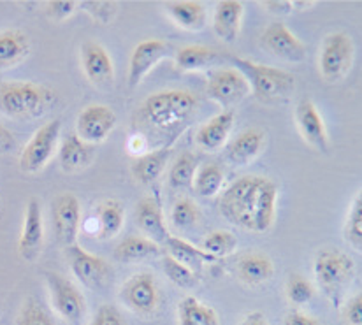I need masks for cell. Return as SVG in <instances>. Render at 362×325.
Wrapping results in <instances>:
<instances>
[{
  "label": "cell",
  "mask_w": 362,
  "mask_h": 325,
  "mask_svg": "<svg viewBox=\"0 0 362 325\" xmlns=\"http://www.w3.org/2000/svg\"><path fill=\"white\" fill-rule=\"evenodd\" d=\"M278 187L266 176L246 175L230 183L218 199V211L240 229L266 234L276 220Z\"/></svg>",
  "instance_id": "6da1fadb"
},
{
  "label": "cell",
  "mask_w": 362,
  "mask_h": 325,
  "mask_svg": "<svg viewBox=\"0 0 362 325\" xmlns=\"http://www.w3.org/2000/svg\"><path fill=\"white\" fill-rule=\"evenodd\" d=\"M356 271L354 259L336 247L320 248L315 255V281L318 290H322L334 308H341L345 292L356 278Z\"/></svg>",
  "instance_id": "7a4b0ae2"
},
{
  "label": "cell",
  "mask_w": 362,
  "mask_h": 325,
  "mask_svg": "<svg viewBox=\"0 0 362 325\" xmlns=\"http://www.w3.org/2000/svg\"><path fill=\"white\" fill-rule=\"evenodd\" d=\"M55 90L28 81L0 83V111L11 118H39L53 110Z\"/></svg>",
  "instance_id": "3957f363"
},
{
  "label": "cell",
  "mask_w": 362,
  "mask_h": 325,
  "mask_svg": "<svg viewBox=\"0 0 362 325\" xmlns=\"http://www.w3.org/2000/svg\"><path fill=\"white\" fill-rule=\"evenodd\" d=\"M230 65L245 76L250 92L264 104H274L287 99L292 93L296 79L291 72L271 65L257 64L243 57H229Z\"/></svg>",
  "instance_id": "277c9868"
},
{
  "label": "cell",
  "mask_w": 362,
  "mask_h": 325,
  "mask_svg": "<svg viewBox=\"0 0 362 325\" xmlns=\"http://www.w3.org/2000/svg\"><path fill=\"white\" fill-rule=\"evenodd\" d=\"M195 107L197 97L188 90H162L144 99L141 114L151 127L165 130L188 120Z\"/></svg>",
  "instance_id": "5b68a950"
},
{
  "label": "cell",
  "mask_w": 362,
  "mask_h": 325,
  "mask_svg": "<svg viewBox=\"0 0 362 325\" xmlns=\"http://www.w3.org/2000/svg\"><path fill=\"white\" fill-rule=\"evenodd\" d=\"M356 46L346 32H332L324 39L318 55V69L327 83H338L349 74Z\"/></svg>",
  "instance_id": "8992f818"
},
{
  "label": "cell",
  "mask_w": 362,
  "mask_h": 325,
  "mask_svg": "<svg viewBox=\"0 0 362 325\" xmlns=\"http://www.w3.org/2000/svg\"><path fill=\"white\" fill-rule=\"evenodd\" d=\"M60 132H62V122L52 120L48 124L41 125L32 139L28 141L27 146L23 148L20 157V169L28 175H35V172L42 171L46 167L52 157L55 155L57 148L60 144Z\"/></svg>",
  "instance_id": "52a82bcc"
},
{
  "label": "cell",
  "mask_w": 362,
  "mask_h": 325,
  "mask_svg": "<svg viewBox=\"0 0 362 325\" xmlns=\"http://www.w3.org/2000/svg\"><path fill=\"white\" fill-rule=\"evenodd\" d=\"M250 93V85L238 69L222 67L215 69L209 74L208 83H206V95L213 102L218 104L227 111L234 104L241 102Z\"/></svg>",
  "instance_id": "ba28073f"
},
{
  "label": "cell",
  "mask_w": 362,
  "mask_h": 325,
  "mask_svg": "<svg viewBox=\"0 0 362 325\" xmlns=\"http://www.w3.org/2000/svg\"><path fill=\"white\" fill-rule=\"evenodd\" d=\"M67 260L76 280L90 290H100L110 281V264L99 255L83 250L78 243L67 247Z\"/></svg>",
  "instance_id": "9c48e42d"
},
{
  "label": "cell",
  "mask_w": 362,
  "mask_h": 325,
  "mask_svg": "<svg viewBox=\"0 0 362 325\" xmlns=\"http://www.w3.org/2000/svg\"><path fill=\"white\" fill-rule=\"evenodd\" d=\"M45 276L55 312L67 322H79L86 312L85 297H83L81 290L71 280L60 276L55 271H48Z\"/></svg>",
  "instance_id": "30bf717a"
},
{
  "label": "cell",
  "mask_w": 362,
  "mask_h": 325,
  "mask_svg": "<svg viewBox=\"0 0 362 325\" xmlns=\"http://www.w3.org/2000/svg\"><path fill=\"white\" fill-rule=\"evenodd\" d=\"M120 299L127 308L137 315H151L160 305V290L153 274L143 271L129 278L123 283Z\"/></svg>",
  "instance_id": "8fae6325"
},
{
  "label": "cell",
  "mask_w": 362,
  "mask_h": 325,
  "mask_svg": "<svg viewBox=\"0 0 362 325\" xmlns=\"http://www.w3.org/2000/svg\"><path fill=\"white\" fill-rule=\"evenodd\" d=\"M53 232L59 243L71 247L76 243L81 223V204L72 192H62L52 202Z\"/></svg>",
  "instance_id": "7c38bea8"
},
{
  "label": "cell",
  "mask_w": 362,
  "mask_h": 325,
  "mask_svg": "<svg viewBox=\"0 0 362 325\" xmlns=\"http://www.w3.org/2000/svg\"><path fill=\"white\" fill-rule=\"evenodd\" d=\"M117 114L111 107L104 104H90L78 114L76 134L88 144L103 143L117 127Z\"/></svg>",
  "instance_id": "4fadbf2b"
},
{
  "label": "cell",
  "mask_w": 362,
  "mask_h": 325,
  "mask_svg": "<svg viewBox=\"0 0 362 325\" xmlns=\"http://www.w3.org/2000/svg\"><path fill=\"white\" fill-rule=\"evenodd\" d=\"M262 46L280 60L291 64H299L306 59V46L299 41L298 35L281 21L267 25L262 32Z\"/></svg>",
  "instance_id": "5bb4252c"
},
{
  "label": "cell",
  "mask_w": 362,
  "mask_h": 325,
  "mask_svg": "<svg viewBox=\"0 0 362 325\" xmlns=\"http://www.w3.org/2000/svg\"><path fill=\"white\" fill-rule=\"evenodd\" d=\"M171 53V46L160 39H146L134 48L129 60V74L127 85L129 88H137L143 79L150 74L151 69Z\"/></svg>",
  "instance_id": "9a60e30c"
},
{
  "label": "cell",
  "mask_w": 362,
  "mask_h": 325,
  "mask_svg": "<svg viewBox=\"0 0 362 325\" xmlns=\"http://www.w3.org/2000/svg\"><path fill=\"white\" fill-rule=\"evenodd\" d=\"M296 125L299 134L310 148H313L318 153L325 155L331 150L329 143V134L325 122L322 118L320 111L313 104V100L303 99L296 107Z\"/></svg>",
  "instance_id": "2e32d148"
},
{
  "label": "cell",
  "mask_w": 362,
  "mask_h": 325,
  "mask_svg": "<svg viewBox=\"0 0 362 325\" xmlns=\"http://www.w3.org/2000/svg\"><path fill=\"white\" fill-rule=\"evenodd\" d=\"M81 67L86 79L97 88H110L115 79V67L110 53L95 41H85L79 49Z\"/></svg>",
  "instance_id": "e0dca14e"
},
{
  "label": "cell",
  "mask_w": 362,
  "mask_h": 325,
  "mask_svg": "<svg viewBox=\"0 0 362 325\" xmlns=\"http://www.w3.org/2000/svg\"><path fill=\"white\" fill-rule=\"evenodd\" d=\"M42 241H45V223H42V209L39 199H28L25 208L23 229H21L20 241H18V252L21 259L35 260L41 254Z\"/></svg>",
  "instance_id": "ac0fdd59"
},
{
  "label": "cell",
  "mask_w": 362,
  "mask_h": 325,
  "mask_svg": "<svg viewBox=\"0 0 362 325\" xmlns=\"http://www.w3.org/2000/svg\"><path fill=\"white\" fill-rule=\"evenodd\" d=\"M134 218L144 237L151 240L153 243L162 244L171 237L168 225H165L160 199L157 195H148V197L141 199L134 211Z\"/></svg>",
  "instance_id": "d6986e66"
},
{
  "label": "cell",
  "mask_w": 362,
  "mask_h": 325,
  "mask_svg": "<svg viewBox=\"0 0 362 325\" xmlns=\"http://www.w3.org/2000/svg\"><path fill=\"white\" fill-rule=\"evenodd\" d=\"M234 129V111H222L216 117L209 118L204 125H201L195 134V143L204 151H216L226 146L230 132Z\"/></svg>",
  "instance_id": "ffe728a7"
},
{
  "label": "cell",
  "mask_w": 362,
  "mask_h": 325,
  "mask_svg": "<svg viewBox=\"0 0 362 325\" xmlns=\"http://www.w3.org/2000/svg\"><path fill=\"white\" fill-rule=\"evenodd\" d=\"M60 167L65 172H78L88 167L93 160V146L85 143L78 134L67 132L62 136L59 150Z\"/></svg>",
  "instance_id": "44dd1931"
},
{
  "label": "cell",
  "mask_w": 362,
  "mask_h": 325,
  "mask_svg": "<svg viewBox=\"0 0 362 325\" xmlns=\"http://www.w3.org/2000/svg\"><path fill=\"white\" fill-rule=\"evenodd\" d=\"M243 16H245V6L240 0H220L213 18L215 34L223 41L234 42L240 35Z\"/></svg>",
  "instance_id": "7402d4cb"
},
{
  "label": "cell",
  "mask_w": 362,
  "mask_h": 325,
  "mask_svg": "<svg viewBox=\"0 0 362 325\" xmlns=\"http://www.w3.org/2000/svg\"><path fill=\"white\" fill-rule=\"evenodd\" d=\"M169 158H171V146L157 148V150L139 155L130 165V172L139 185H151L160 178Z\"/></svg>",
  "instance_id": "603a6c76"
},
{
  "label": "cell",
  "mask_w": 362,
  "mask_h": 325,
  "mask_svg": "<svg viewBox=\"0 0 362 325\" xmlns=\"http://www.w3.org/2000/svg\"><path fill=\"white\" fill-rule=\"evenodd\" d=\"M266 134L260 129L243 130L236 139H233L227 146V158L234 165H248L255 160L264 150Z\"/></svg>",
  "instance_id": "cb8c5ba5"
},
{
  "label": "cell",
  "mask_w": 362,
  "mask_h": 325,
  "mask_svg": "<svg viewBox=\"0 0 362 325\" xmlns=\"http://www.w3.org/2000/svg\"><path fill=\"white\" fill-rule=\"evenodd\" d=\"M236 273L243 283L255 287V285H262L273 278L274 262L266 254L250 252V254H245L238 259Z\"/></svg>",
  "instance_id": "d4e9b609"
},
{
  "label": "cell",
  "mask_w": 362,
  "mask_h": 325,
  "mask_svg": "<svg viewBox=\"0 0 362 325\" xmlns=\"http://www.w3.org/2000/svg\"><path fill=\"white\" fill-rule=\"evenodd\" d=\"M171 20L185 30H201L208 21V11L204 4L195 0H173L164 4Z\"/></svg>",
  "instance_id": "484cf974"
},
{
  "label": "cell",
  "mask_w": 362,
  "mask_h": 325,
  "mask_svg": "<svg viewBox=\"0 0 362 325\" xmlns=\"http://www.w3.org/2000/svg\"><path fill=\"white\" fill-rule=\"evenodd\" d=\"M222 60L220 53L209 46L188 45L175 53V64L183 72H197L209 69Z\"/></svg>",
  "instance_id": "4316f807"
},
{
  "label": "cell",
  "mask_w": 362,
  "mask_h": 325,
  "mask_svg": "<svg viewBox=\"0 0 362 325\" xmlns=\"http://www.w3.org/2000/svg\"><path fill=\"white\" fill-rule=\"evenodd\" d=\"M95 227L100 240H111L120 234L123 222H125V208L120 201L107 199L97 204L95 209Z\"/></svg>",
  "instance_id": "83f0119b"
},
{
  "label": "cell",
  "mask_w": 362,
  "mask_h": 325,
  "mask_svg": "<svg viewBox=\"0 0 362 325\" xmlns=\"http://www.w3.org/2000/svg\"><path fill=\"white\" fill-rule=\"evenodd\" d=\"M30 53V41L21 30L0 32V71L21 64Z\"/></svg>",
  "instance_id": "f1b7e54d"
},
{
  "label": "cell",
  "mask_w": 362,
  "mask_h": 325,
  "mask_svg": "<svg viewBox=\"0 0 362 325\" xmlns=\"http://www.w3.org/2000/svg\"><path fill=\"white\" fill-rule=\"evenodd\" d=\"M160 254V244L153 243L144 236H129L118 243L115 259L118 262H139V260L158 257Z\"/></svg>",
  "instance_id": "f546056e"
},
{
  "label": "cell",
  "mask_w": 362,
  "mask_h": 325,
  "mask_svg": "<svg viewBox=\"0 0 362 325\" xmlns=\"http://www.w3.org/2000/svg\"><path fill=\"white\" fill-rule=\"evenodd\" d=\"M164 244L165 250H168V255H171L173 259H176L178 262L188 266L192 271H194V267L202 266V264L220 262L218 259L209 255L208 252H204L202 248H197L195 244H192L190 241L183 240V237L171 236Z\"/></svg>",
  "instance_id": "4dcf8cb0"
},
{
  "label": "cell",
  "mask_w": 362,
  "mask_h": 325,
  "mask_svg": "<svg viewBox=\"0 0 362 325\" xmlns=\"http://www.w3.org/2000/svg\"><path fill=\"white\" fill-rule=\"evenodd\" d=\"M180 325H220L218 313L194 295H185L178 305Z\"/></svg>",
  "instance_id": "1f68e13d"
},
{
  "label": "cell",
  "mask_w": 362,
  "mask_h": 325,
  "mask_svg": "<svg viewBox=\"0 0 362 325\" xmlns=\"http://www.w3.org/2000/svg\"><path fill=\"white\" fill-rule=\"evenodd\" d=\"M199 169V160L194 153L190 151H183V153L178 155L173 164L171 171H169L168 183L171 189L176 190H185L190 189L194 185L195 175H197Z\"/></svg>",
  "instance_id": "d6a6232c"
},
{
  "label": "cell",
  "mask_w": 362,
  "mask_h": 325,
  "mask_svg": "<svg viewBox=\"0 0 362 325\" xmlns=\"http://www.w3.org/2000/svg\"><path fill=\"white\" fill-rule=\"evenodd\" d=\"M223 183H226V172H223L222 165L209 162L197 169L192 189L202 197H215L222 190Z\"/></svg>",
  "instance_id": "836d02e7"
},
{
  "label": "cell",
  "mask_w": 362,
  "mask_h": 325,
  "mask_svg": "<svg viewBox=\"0 0 362 325\" xmlns=\"http://www.w3.org/2000/svg\"><path fill=\"white\" fill-rule=\"evenodd\" d=\"M343 236L354 250L362 254V190L357 192L350 204L349 215H346L345 225H343Z\"/></svg>",
  "instance_id": "e575fe53"
},
{
  "label": "cell",
  "mask_w": 362,
  "mask_h": 325,
  "mask_svg": "<svg viewBox=\"0 0 362 325\" xmlns=\"http://www.w3.org/2000/svg\"><path fill=\"white\" fill-rule=\"evenodd\" d=\"M236 236H234L233 232H229V230L223 229L213 230V232H209L208 236L204 237V241H202V250L208 252L209 255H213V257H216L218 260H222L223 257L233 254V252L236 250Z\"/></svg>",
  "instance_id": "d590c367"
},
{
  "label": "cell",
  "mask_w": 362,
  "mask_h": 325,
  "mask_svg": "<svg viewBox=\"0 0 362 325\" xmlns=\"http://www.w3.org/2000/svg\"><path fill=\"white\" fill-rule=\"evenodd\" d=\"M201 209L197 208L192 199L188 197H180L176 199V202L173 204V211H171V222L176 229L180 230H187L192 229L195 223L201 220Z\"/></svg>",
  "instance_id": "8d00e7d4"
},
{
  "label": "cell",
  "mask_w": 362,
  "mask_h": 325,
  "mask_svg": "<svg viewBox=\"0 0 362 325\" xmlns=\"http://www.w3.org/2000/svg\"><path fill=\"white\" fill-rule=\"evenodd\" d=\"M162 267H164L165 276L181 288H192L197 283V274H195V271H192L188 266L173 259L171 255H164L162 257Z\"/></svg>",
  "instance_id": "74e56055"
},
{
  "label": "cell",
  "mask_w": 362,
  "mask_h": 325,
  "mask_svg": "<svg viewBox=\"0 0 362 325\" xmlns=\"http://www.w3.org/2000/svg\"><path fill=\"white\" fill-rule=\"evenodd\" d=\"M285 290H287V297L292 305H308V302L313 299L315 295V287L306 276L298 273H292L288 276L287 285H285Z\"/></svg>",
  "instance_id": "f35d334b"
},
{
  "label": "cell",
  "mask_w": 362,
  "mask_h": 325,
  "mask_svg": "<svg viewBox=\"0 0 362 325\" xmlns=\"http://www.w3.org/2000/svg\"><path fill=\"white\" fill-rule=\"evenodd\" d=\"M79 6L85 9L86 14H90L93 21L107 25L118 14L120 4L111 2V0H88V2H79Z\"/></svg>",
  "instance_id": "ab89813d"
},
{
  "label": "cell",
  "mask_w": 362,
  "mask_h": 325,
  "mask_svg": "<svg viewBox=\"0 0 362 325\" xmlns=\"http://www.w3.org/2000/svg\"><path fill=\"white\" fill-rule=\"evenodd\" d=\"M16 325H55V322L35 299H27L21 306Z\"/></svg>",
  "instance_id": "60d3db41"
},
{
  "label": "cell",
  "mask_w": 362,
  "mask_h": 325,
  "mask_svg": "<svg viewBox=\"0 0 362 325\" xmlns=\"http://www.w3.org/2000/svg\"><path fill=\"white\" fill-rule=\"evenodd\" d=\"M341 319L345 325H362V290L341 305Z\"/></svg>",
  "instance_id": "b9f144b4"
},
{
  "label": "cell",
  "mask_w": 362,
  "mask_h": 325,
  "mask_svg": "<svg viewBox=\"0 0 362 325\" xmlns=\"http://www.w3.org/2000/svg\"><path fill=\"white\" fill-rule=\"evenodd\" d=\"M78 6V2H71V0H52V2L46 4V13L52 20L64 21L74 14Z\"/></svg>",
  "instance_id": "7bdbcfd3"
},
{
  "label": "cell",
  "mask_w": 362,
  "mask_h": 325,
  "mask_svg": "<svg viewBox=\"0 0 362 325\" xmlns=\"http://www.w3.org/2000/svg\"><path fill=\"white\" fill-rule=\"evenodd\" d=\"M90 325H125V320H123L122 313L115 306L103 305L93 315Z\"/></svg>",
  "instance_id": "ee69618b"
},
{
  "label": "cell",
  "mask_w": 362,
  "mask_h": 325,
  "mask_svg": "<svg viewBox=\"0 0 362 325\" xmlns=\"http://www.w3.org/2000/svg\"><path fill=\"white\" fill-rule=\"evenodd\" d=\"M284 325H322V324L317 317L308 315V313L301 312V309H291V312L285 315Z\"/></svg>",
  "instance_id": "f6af8a7d"
},
{
  "label": "cell",
  "mask_w": 362,
  "mask_h": 325,
  "mask_svg": "<svg viewBox=\"0 0 362 325\" xmlns=\"http://www.w3.org/2000/svg\"><path fill=\"white\" fill-rule=\"evenodd\" d=\"M264 6L267 7V11L269 13H274V14H291L292 11H294V2H291V0H267V2H264Z\"/></svg>",
  "instance_id": "bcb514c9"
},
{
  "label": "cell",
  "mask_w": 362,
  "mask_h": 325,
  "mask_svg": "<svg viewBox=\"0 0 362 325\" xmlns=\"http://www.w3.org/2000/svg\"><path fill=\"white\" fill-rule=\"evenodd\" d=\"M14 137L13 134L9 132L6 127H4V124L0 122V151H9L14 148Z\"/></svg>",
  "instance_id": "7dc6e473"
},
{
  "label": "cell",
  "mask_w": 362,
  "mask_h": 325,
  "mask_svg": "<svg viewBox=\"0 0 362 325\" xmlns=\"http://www.w3.org/2000/svg\"><path fill=\"white\" fill-rule=\"evenodd\" d=\"M240 325H269V324H267L266 317H264L262 313H260V312H252V313H248V315H246L245 319L241 320Z\"/></svg>",
  "instance_id": "c3c4849f"
}]
</instances>
